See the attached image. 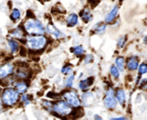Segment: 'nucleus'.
Masks as SVG:
<instances>
[{"label":"nucleus","mask_w":147,"mask_h":120,"mask_svg":"<svg viewBox=\"0 0 147 120\" xmlns=\"http://www.w3.org/2000/svg\"><path fill=\"white\" fill-rule=\"evenodd\" d=\"M24 27L25 30L27 31V33H28L29 34H37V35H40L44 34V28L42 27V25L40 24V22L37 20L34 19H28L26 21L25 24H24Z\"/></svg>","instance_id":"obj_1"},{"label":"nucleus","mask_w":147,"mask_h":120,"mask_svg":"<svg viewBox=\"0 0 147 120\" xmlns=\"http://www.w3.org/2000/svg\"><path fill=\"white\" fill-rule=\"evenodd\" d=\"M28 46L31 50H40L46 46L47 40L44 36H35L30 37L27 40Z\"/></svg>","instance_id":"obj_2"},{"label":"nucleus","mask_w":147,"mask_h":120,"mask_svg":"<svg viewBox=\"0 0 147 120\" xmlns=\"http://www.w3.org/2000/svg\"><path fill=\"white\" fill-rule=\"evenodd\" d=\"M2 100H3V102L7 106L14 105L18 101V94L14 89L8 88L3 91Z\"/></svg>","instance_id":"obj_3"},{"label":"nucleus","mask_w":147,"mask_h":120,"mask_svg":"<svg viewBox=\"0 0 147 120\" xmlns=\"http://www.w3.org/2000/svg\"><path fill=\"white\" fill-rule=\"evenodd\" d=\"M53 111L60 116H65L71 113V109L70 106L65 101H58L53 107Z\"/></svg>","instance_id":"obj_4"},{"label":"nucleus","mask_w":147,"mask_h":120,"mask_svg":"<svg viewBox=\"0 0 147 120\" xmlns=\"http://www.w3.org/2000/svg\"><path fill=\"white\" fill-rule=\"evenodd\" d=\"M64 99L66 101V103L72 107H79L81 105L80 100L77 95L76 92L74 91H67L64 94Z\"/></svg>","instance_id":"obj_5"},{"label":"nucleus","mask_w":147,"mask_h":120,"mask_svg":"<svg viewBox=\"0 0 147 120\" xmlns=\"http://www.w3.org/2000/svg\"><path fill=\"white\" fill-rule=\"evenodd\" d=\"M104 105L109 109H113L116 107V98L115 97L114 90L109 88L104 98Z\"/></svg>","instance_id":"obj_6"},{"label":"nucleus","mask_w":147,"mask_h":120,"mask_svg":"<svg viewBox=\"0 0 147 120\" xmlns=\"http://www.w3.org/2000/svg\"><path fill=\"white\" fill-rule=\"evenodd\" d=\"M127 67L130 70H135L139 67V60L136 57L133 56L127 59Z\"/></svg>","instance_id":"obj_7"},{"label":"nucleus","mask_w":147,"mask_h":120,"mask_svg":"<svg viewBox=\"0 0 147 120\" xmlns=\"http://www.w3.org/2000/svg\"><path fill=\"white\" fill-rule=\"evenodd\" d=\"M12 71H13V65H11L9 64H7L5 65L0 66V77L1 78L6 77Z\"/></svg>","instance_id":"obj_8"},{"label":"nucleus","mask_w":147,"mask_h":120,"mask_svg":"<svg viewBox=\"0 0 147 120\" xmlns=\"http://www.w3.org/2000/svg\"><path fill=\"white\" fill-rule=\"evenodd\" d=\"M118 11H119V8L117 5L114 6V8L110 10V12L107 15L106 18H105V21L106 22H112L115 17L117 16V14H118Z\"/></svg>","instance_id":"obj_9"},{"label":"nucleus","mask_w":147,"mask_h":120,"mask_svg":"<svg viewBox=\"0 0 147 120\" xmlns=\"http://www.w3.org/2000/svg\"><path fill=\"white\" fill-rule=\"evenodd\" d=\"M47 28L48 33L53 34L55 38H59L62 36V34L59 32V30H58V28H56L53 24H48Z\"/></svg>","instance_id":"obj_10"},{"label":"nucleus","mask_w":147,"mask_h":120,"mask_svg":"<svg viewBox=\"0 0 147 120\" xmlns=\"http://www.w3.org/2000/svg\"><path fill=\"white\" fill-rule=\"evenodd\" d=\"M80 15H81V18L83 19V21L84 22H89L92 18V15H91L89 9H84L83 11H81Z\"/></svg>","instance_id":"obj_11"},{"label":"nucleus","mask_w":147,"mask_h":120,"mask_svg":"<svg viewBox=\"0 0 147 120\" xmlns=\"http://www.w3.org/2000/svg\"><path fill=\"white\" fill-rule=\"evenodd\" d=\"M93 82V77H89L85 80H83L80 82L79 83V88L82 89V90H86L88 89V88L92 84Z\"/></svg>","instance_id":"obj_12"},{"label":"nucleus","mask_w":147,"mask_h":120,"mask_svg":"<svg viewBox=\"0 0 147 120\" xmlns=\"http://www.w3.org/2000/svg\"><path fill=\"white\" fill-rule=\"evenodd\" d=\"M78 17L76 14H71L66 19V22L69 27L75 26L78 23Z\"/></svg>","instance_id":"obj_13"},{"label":"nucleus","mask_w":147,"mask_h":120,"mask_svg":"<svg viewBox=\"0 0 147 120\" xmlns=\"http://www.w3.org/2000/svg\"><path fill=\"white\" fill-rule=\"evenodd\" d=\"M116 100L118 101V102L123 106L126 101V95H125V92L122 89H118L116 92Z\"/></svg>","instance_id":"obj_14"},{"label":"nucleus","mask_w":147,"mask_h":120,"mask_svg":"<svg viewBox=\"0 0 147 120\" xmlns=\"http://www.w3.org/2000/svg\"><path fill=\"white\" fill-rule=\"evenodd\" d=\"M27 88H28V85L23 82H16V88L17 92L20 94H23L27 90Z\"/></svg>","instance_id":"obj_15"},{"label":"nucleus","mask_w":147,"mask_h":120,"mask_svg":"<svg viewBox=\"0 0 147 120\" xmlns=\"http://www.w3.org/2000/svg\"><path fill=\"white\" fill-rule=\"evenodd\" d=\"M115 63H116V67L118 68V70H121V71H123L124 67H125V59H124V58H122V57L117 58L116 60H115Z\"/></svg>","instance_id":"obj_16"},{"label":"nucleus","mask_w":147,"mask_h":120,"mask_svg":"<svg viewBox=\"0 0 147 120\" xmlns=\"http://www.w3.org/2000/svg\"><path fill=\"white\" fill-rule=\"evenodd\" d=\"M94 30H95L97 34H102V33H104V31L106 30V24H105L104 22L97 23V24L95 25Z\"/></svg>","instance_id":"obj_17"},{"label":"nucleus","mask_w":147,"mask_h":120,"mask_svg":"<svg viewBox=\"0 0 147 120\" xmlns=\"http://www.w3.org/2000/svg\"><path fill=\"white\" fill-rule=\"evenodd\" d=\"M75 55H77L78 57H80L81 55H83L84 54V48L81 46H75V47H73V48H71V50Z\"/></svg>","instance_id":"obj_18"},{"label":"nucleus","mask_w":147,"mask_h":120,"mask_svg":"<svg viewBox=\"0 0 147 120\" xmlns=\"http://www.w3.org/2000/svg\"><path fill=\"white\" fill-rule=\"evenodd\" d=\"M11 34H12V36L16 37V38H18V39H22V38L23 37V35H24L22 30L20 27H17L16 29L13 30Z\"/></svg>","instance_id":"obj_19"},{"label":"nucleus","mask_w":147,"mask_h":120,"mask_svg":"<svg viewBox=\"0 0 147 120\" xmlns=\"http://www.w3.org/2000/svg\"><path fill=\"white\" fill-rule=\"evenodd\" d=\"M9 47H10L11 52H12L13 53H15V52L18 50V43H17L16 40H9Z\"/></svg>","instance_id":"obj_20"},{"label":"nucleus","mask_w":147,"mask_h":120,"mask_svg":"<svg viewBox=\"0 0 147 120\" xmlns=\"http://www.w3.org/2000/svg\"><path fill=\"white\" fill-rule=\"evenodd\" d=\"M110 74L113 76V77L118 78L119 76H120V71H119V70H118V68H117L116 66L113 65V66H111V68H110Z\"/></svg>","instance_id":"obj_21"},{"label":"nucleus","mask_w":147,"mask_h":120,"mask_svg":"<svg viewBox=\"0 0 147 120\" xmlns=\"http://www.w3.org/2000/svg\"><path fill=\"white\" fill-rule=\"evenodd\" d=\"M21 16V14H20V11L16 9H13L12 11V14H11V19L16 21V20H18Z\"/></svg>","instance_id":"obj_22"},{"label":"nucleus","mask_w":147,"mask_h":120,"mask_svg":"<svg viewBox=\"0 0 147 120\" xmlns=\"http://www.w3.org/2000/svg\"><path fill=\"white\" fill-rule=\"evenodd\" d=\"M139 72H140V74L147 73V64H141L139 66Z\"/></svg>","instance_id":"obj_23"},{"label":"nucleus","mask_w":147,"mask_h":120,"mask_svg":"<svg viewBox=\"0 0 147 120\" xmlns=\"http://www.w3.org/2000/svg\"><path fill=\"white\" fill-rule=\"evenodd\" d=\"M126 41H127V37L126 36H123V37L120 38L119 40H118V46L121 47V48L123 47L124 45L126 44Z\"/></svg>","instance_id":"obj_24"},{"label":"nucleus","mask_w":147,"mask_h":120,"mask_svg":"<svg viewBox=\"0 0 147 120\" xmlns=\"http://www.w3.org/2000/svg\"><path fill=\"white\" fill-rule=\"evenodd\" d=\"M73 81H74V75H71V76H70L69 77H68V79L66 80V87H68V88H70V87H71L72 86V84H73Z\"/></svg>","instance_id":"obj_25"},{"label":"nucleus","mask_w":147,"mask_h":120,"mask_svg":"<svg viewBox=\"0 0 147 120\" xmlns=\"http://www.w3.org/2000/svg\"><path fill=\"white\" fill-rule=\"evenodd\" d=\"M62 73L63 74H65V75H67V74H69V73H71V68L70 67V66H65V67H64L63 69H62Z\"/></svg>","instance_id":"obj_26"},{"label":"nucleus","mask_w":147,"mask_h":120,"mask_svg":"<svg viewBox=\"0 0 147 120\" xmlns=\"http://www.w3.org/2000/svg\"><path fill=\"white\" fill-rule=\"evenodd\" d=\"M93 60V57L91 55H87L84 58V63L85 64H90Z\"/></svg>","instance_id":"obj_27"},{"label":"nucleus","mask_w":147,"mask_h":120,"mask_svg":"<svg viewBox=\"0 0 147 120\" xmlns=\"http://www.w3.org/2000/svg\"><path fill=\"white\" fill-rule=\"evenodd\" d=\"M22 101H24L26 105H28L29 102H30V99H29V96L28 95H23L22 97Z\"/></svg>","instance_id":"obj_28"},{"label":"nucleus","mask_w":147,"mask_h":120,"mask_svg":"<svg viewBox=\"0 0 147 120\" xmlns=\"http://www.w3.org/2000/svg\"><path fill=\"white\" fill-rule=\"evenodd\" d=\"M20 55L22 57H25L27 55V49H25L24 47H21L20 48Z\"/></svg>","instance_id":"obj_29"},{"label":"nucleus","mask_w":147,"mask_h":120,"mask_svg":"<svg viewBox=\"0 0 147 120\" xmlns=\"http://www.w3.org/2000/svg\"><path fill=\"white\" fill-rule=\"evenodd\" d=\"M17 65L20 67H27L28 66V64L24 62H17Z\"/></svg>","instance_id":"obj_30"},{"label":"nucleus","mask_w":147,"mask_h":120,"mask_svg":"<svg viewBox=\"0 0 147 120\" xmlns=\"http://www.w3.org/2000/svg\"><path fill=\"white\" fill-rule=\"evenodd\" d=\"M27 15H28V17H31V19H33V18L34 17V14L32 13L31 10H28V11H27Z\"/></svg>","instance_id":"obj_31"},{"label":"nucleus","mask_w":147,"mask_h":120,"mask_svg":"<svg viewBox=\"0 0 147 120\" xmlns=\"http://www.w3.org/2000/svg\"><path fill=\"white\" fill-rule=\"evenodd\" d=\"M111 120H127L126 118H124V117H121V118H114V119H112Z\"/></svg>","instance_id":"obj_32"},{"label":"nucleus","mask_w":147,"mask_h":120,"mask_svg":"<svg viewBox=\"0 0 147 120\" xmlns=\"http://www.w3.org/2000/svg\"><path fill=\"white\" fill-rule=\"evenodd\" d=\"M95 120H102V117L101 116H99V115H95Z\"/></svg>","instance_id":"obj_33"},{"label":"nucleus","mask_w":147,"mask_h":120,"mask_svg":"<svg viewBox=\"0 0 147 120\" xmlns=\"http://www.w3.org/2000/svg\"><path fill=\"white\" fill-rule=\"evenodd\" d=\"M1 91H2V90H1V88H0V94H1Z\"/></svg>","instance_id":"obj_34"}]
</instances>
